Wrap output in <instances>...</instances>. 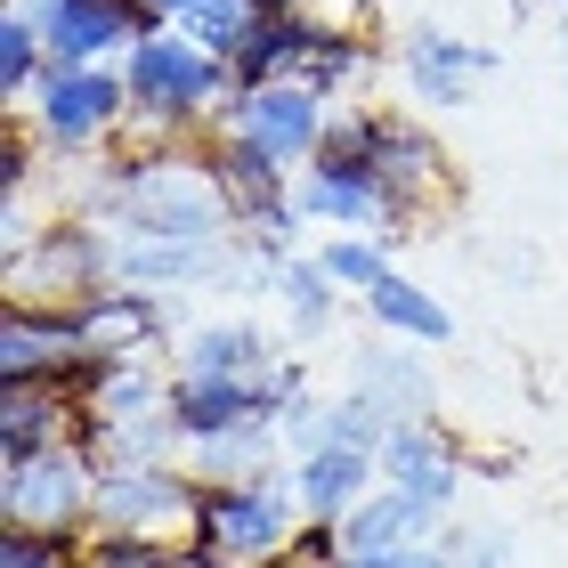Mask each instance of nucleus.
Listing matches in <instances>:
<instances>
[{"mask_svg": "<svg viewBox=\"0 0 568 568\" xmlns=\"http://www.w3.org/2000/svg\"><path fill=\"white\" fill-rule=\"evenodd\" d=\"M122 82H131V122L122 131H146L154 154H179V139L203 131V122H227V106H236V65L212 58L195 33H179V24H163V33H146L131 58H122ZM146 154V163H154Z\"/></svg>", "mask_w": 568, "mask_h": 568, "instance_id": "nucleus-1", "label": "nucleus"}, {"mask_svg": "<svg viewBox=\"0 0 568 568\" xmlns=\"http://www.w3.org/2000/svg\"><path fill=\"white\" fill-rule=\"evenodd\" d=\"M114 212L122 236H154V244H220V227H236L212 163L187 154H154V163H122L114 171Z\"/></svg>", "mask_w": 568, "mask_h": 568, "instance_id": "nucleus-2", "label": "nucleus"}, {"mask_svg": "<svg viewBox=\"0 0 568 568\" xmlns=\"http://www.w3.org/2000/svg\"><path fill=\"white\" fill-rule=\"evenodd\" d=\"M293 536H301V504H293V487L268 471V479L203 487V511H195L187 552H212L227 568H268V560H284Z\"/></svg>", "mask_w": 568, "mask_h": 568, "instance_id": "nucleus-3", "label": "nucleus"}, {"mask_svg": "<svg viewBox=\"0 0 568 568\" xmlns=\"http://www.w3.org/2000/svg\"><path fill=\"white\" fill-rule=\"evenodd\" d=\"M98 447L90 438H65V447H41V455H17L0 471V511L9 528H41V536H90V511H98Z\"/></svg>", "mask_w": 568, "mask_h": 568, "instance_id": "nucleus-4", "label": "nucleus"}, {"mask_svg": "<svg viewBox=\"0 0 568 568\" xmlns=\"http://www.w3.org/2000/svg\"><path fill=\"white\" fill-rule=\"evenodd\" d=\"M114 284V244L90 220H49L41 236L9 244V301H41V308H82L90 293Z\"/></svg>", "mask_w": 568, "mask_h": 568, "instance_id": "nucleus-5", "label": "nucleus"}, {"mask_svg": "<svg viewBox=\"0 0 568 568\" xmlns=\"http://www.w3.org/2000/svg\"><path fill=\"white\" fill-rule=\"evenodd\" d=\"M24 106H33V139L41 146L82 154V146L122 139V122H131V82H122V65H49Z\"/></svg>", "mask_w": 568, "mask_h": 568, "instance_id": "nucleus-6", "label": "nucleus"}, {"mask_svg": "<svg viewBox=\"0 0 568 568\" xmlns=\"http://www.w3.org/2000/svg\"><path fill=\"white\" fill-rule=\"evenodd\" d=\"M203 487H212V479L171 471V463H106V471H98L90 528H139V536H171V545H187L195 511H203Z\"/></svg>", "mask_w": 568, "mask_h": 568, "instance_id": "nucleus-7", "label": "nucleus"}, {"mask_svg": "<svg viewBox=\"0 0 568 568\" xmlns=\"http://www.w3.org/2000/svg\"><path fill=\"white\" fill-rule=\"evenodd\" d=\"M325 131H333V106H325V98L308 90V82H268V90H244L236 106H227V122H220V139L261 146L268 163H284V171H308V163H317Z\"/></svg>", "mask_w": 568, "mask_h": 568, "instance_id": "nucleus-8", "label": "nucleus"}, {"mask_svg": "<svg viewBox=\"0 0 568 568\" xmlns=\"http://www.w3.org/2000/svg\"><path fill=\"white\" fill-rule=\"evenodd\" d=\"M24 9L49 41V65H114L146 33H163L146 0H24Z\"/></svg>", "mask_w": 568, "mask_h": 568, "instance_id": "nucleus-9", "label": "nucleus"}, {"mask_svg": "<svg viewBox=\"0 0 568 568\" xmlns=\"http://www.w3.org/2000/svg\"><path fill=\"white\" fill-rule=\"evenodd\" d=\"M98 366V349L82 342L73 308H41V301H9L0 317V382H65L82 398V382Z\"/></svg>", "mask_w": 568, "mask_h": 568, "instance_id": "nucleus-10", "label": "nucleus"}, {"mask_svg": "<svg viewBox=\"0 0 568 568\" xmlns=\"http://www.w3.org/2000/svg\"><path fill=\"white\" fill-rule=\"evenodd\" d=\"M203 163H212V179H220L236 227H252V236H268V244H284V236L301 227V195H293L301 171L268 163V154L244 146V139H212V146H203Z\"/></svg>", "mask_w": 568, "mask_h": 568, "instance_id": "nucleus-11", "label": "nucleus"}, {"mask_svg": "<svg viewBox=\"0 0 568 568\" xmlns=\"http://www.w3.org/2000/svg\"><path fill=\"white\" fill-rule=\"evenodd\" d=\"M455 479H463V455L447 447V430H430V423H398L390 438H382V487H398V496H406V504H423L430 520H447Z\"/></svg>", "mask_w": 568, "mask_h": 568, "instance_id": "nucleus-12", "label": "nucleus"}, {"mask_svg": "<svg viewBox=\"0 0 568 568\" xmlns=\"http://www.w3.org/2000/svg\"><path fill=\"white\" fill-rule=\"evenodd\" d=\"M382 487V455H366V447H308V455H293V504H301V520H333L342 528L357 504H366Z\"/></svg>", "mask_w": 568, "mask_h": 568, "instance_id": "nucleus-13", "label": "nucleus"}, {"mask_svg": "<svg viewBox=\"0 0 568 568\" xmlns=\"http://www.w3.org/2000/svg\"><path fill=\"white\" fill-rule=\"evenodd\" d=\"M438 528H447V520H430V511H423V504H406L398 487H374V496L342 520V560H333V568H390L398 552L430 545Z\"/></svg>", "mask_w": 568, "mask_h": 568, "instance_id": "nucleus-14", "label": "nucleus"}, {"mask_svg": "<svg viewBox=\"0 0 568 568\" xmlns=\"http://www.w3.org/2000/svg\"><path fill=\"white\" fill-rule=\"evenodd\" d=\"M398 65H406V90H415L423 106H463L496 58H487L479 41L447 33V24H415V33L398 41Z\"/></svg>", "mask_w": 568, "mask_h": 568, "instance_id": "nucleus-15", "label": "nucleus"}, {"mask_svg": "<svg viewBox=\"0 0 568 568\" xmlns=\"http://www.w3.org/2000/svg\"><path fill=\"white\" fill-rule=\"evenodd\" d=\"M252 423H276V398L268 382H220V374H179L171 382V430L187 438H220V430H252Z\"/></svg>", "mask_w": 568, "mask_h": 568, "instance_id": "nucleus-16", "label": "nucleus"}, {"mask_svg": "<svg viewBox=\"0 0 568 568\" xmlns=\"http://www.w3.org/2000/svg\"><path fill=\"white\" fill-rule=\"evenodd\" d=\"M374 179L390 187L398 212H423V203L447 195V154H438V139L423 131V122L374 114Z\"/></svg>", "mask_w": 568, "mask_h": 568, "instance_id": "nucleus-17", "label": "nucleus"}, {"mask_svg": "<svg viewBox=\"0 0 568 568\" xmlns=\"http://www.w3.org/2000/svg\"><path fill=\"white\" fill-rule=\"evenodd\" d=\"M82 438V398L65 382H0V455H41Z\"/></svg>", "mask_w": 568, "mask_h": 568, "instance_id": "nucleus-18", "label": "nucleus"}, {"mask_svg": "<svg viewBox=\"0 0 568 568\" xmlns=\"http://www.w3.org/2000/svg\"><path fill=\"white\" fill-rule=\"evenodd\" d=\"M73 317H82V342L98 357H146L163 342V308H154V293H139V284H106V293H90Z\"/></svg>", "mask_w": 568, "mask_h": 568, "instance_id": "nucleus-19", "label": "nucleus"}, {"mask_svg": "<svg viewBox=\"0 0 568 568\" xmlns=\"http://www.w3.org/2000/svg\"><path fill=\"white\" fill-rule=\"evenodd\" d=\"M317 33H325V24H308L301 9H268V17H261V33H252V41L236 49V58H227V65H236V90L293 82V73H301V58L317 49Z\"/></svg>", "mask_w": 568, "mask_h": 568, "instance_id": "nucleus-20", "label": "nucleus"}, {"mask_svg": "<svg viewBox=\"0 0 568 568\" xmlns=\"http://www.w3.org/2000/svg\"><path fill=\"white\" fill-rule=\"evenodd\" d=\"M366 317L382 325V333H398V342H423V349H438V342H455V317H447V301L438 293H423L415 276H382L374 293H366Z\"/></svg>", "mask_w": 568, "mask_h": 568, "instance_id": "nucleus-21", "label": "nucleus"}, {"mask_svg": "<svg viewBox=\"0 0 568 568\" xmlns=\"http://www.w3.org/2000/svg\"><path fill=\"white\" fill-rule=\"evenodd\" d=\"M284 357L268 349L261 325H195L187 333V374H220V382H268Z\"/></svg>", "mask_w": 568, "mask_h": 568, "instance_id": "nucleus-22", "label": "nucleus"}, {"mask_svg": "<svg viewBox=\"0 0 568 568\" xmlns=\"http://www.w3.org/2000/svg\"><path fill=\"white\" fill-rule=\"evenodd\" d=\"M195 276H212V244H154V236L114 244V284L154 293V284H195Z\"/></svg>", "mask_w": 568, "mask_h": 568, "instance_id": "nucleus-23", "label": "nucleus"}, {"mask_svg": "<svg viewBox=\"0 0 568 568\" xmlns=\"http://www.w3.org/2000/svg\"><path fill=\"white\" fill-rule=\"evenodd\" d=\"M268 447H284L276 438V423H252V430H220V438H195V479H212V487H227V479H268Z\"/></svg>", "mask_w": 568, "mask_h": 568, "instance_id": "nucleus-24", "label": "nucleus"}, {"mask_svg": "<svg viewBox=\"0 0 568 568\" xmlns=\"http://www.w3.org/2000/svg\"><path fill=\"white\" fill-rule=\"evenodd\" d=\"M366 65H374V41H366V33H317V49L301 58L293 82H308V90L333 106V98H349L357 82H366Z\"/></svg>", "mask_w": 568, "mask_h": 568, "instance_id": "nucleus-25", "label": "nucleus"}, {"mask_svg": "<svg viewBox=\"0 0 568 568\" xmlns=\"http://www.w3.org/2000/svg\"><path fill=\"white\" fill-rule=\"evenodd\" d=\"M82 560L90 568H187V545H171V536H139V528H90L82 536Z\"/></svg>", "mask_w": 568, "mask_h": 568, "instance_id": "nucleus-26", "label": "nucleus"}, {"mask_svg": "<svg viewBox=\"0 0 568 568\" xmlns=\"http://www.w3.org/2000/svg\"><path fill=\"white\" fill-rule=\"evenodd\" d=\"M276 301H284V317H293V333H325V317H333V276H325L317 252H308V261H276Z\"/></svg>", "mask_w": 568, "mask_h": 568, "instance_id": "nucleus-27", "label": "nucleus"}, {"mask_svg": "<svg viewBox=\"0 0 568 568\" xmlns=\"http://www.w3.org/2000/svg\"><path fill=\"white\" fill-rule=\"evenodd\" d=\"M41 73H49L41 24H33V9H9V24H0V90H9V98H33Z\"/></svg>", "mask_w": 568, "mask_h": 568, "instance_id": "nucleus-28", "label": "nucleus"}, {"mask_svg": "<svg viewBox=\"0 0 568 568\" xmlns=\"http://www.w3.org/2000/svg\"><path fill=\"white\" fill-rule=\"evenodd\" d=\"M261 17H268L261 0H203V9L179 24V33H195L203 49H212V58H236V49L261 33Z\"/></svg>", "mask_w": 568, "mask_h": 568, "instance_id": "nucleus-29", "label": "nucleus"}, {"mask_svg": "<svg viewBox=\"0 0 568 568\" xmlns=\"http://www.w3.org/2000/svg\"><path fill=\"white\" fill-rule=\"evenodd\" d=\"M357 390H366V398H382L398 423H415V415H423V398H430V382H423V366H406V357H390V349H382V357H366Z\"/></svg>", "mask_w": 568, "mask_h": 568, "instance_id": "nucleus-30", "label": "nucleus"}, {"mask_svg": "<svg viewBox=\"0 0 568 568\" xmlns=\"http://www.w3.org/2000/svg\"><path fill=\"white\" fill-rule=\"evenodd\" d=\"M317 261H325L333 284H357V293H374V284L390 276V252H382L374 236H325V244H317Z\"/></svg>", "mask_w": 568, "mask_h": 568, "instance_id": "nucleus-31", "label": "nucleus"}, {"mask_svg": "<svg viewBox=\"0 0 568 568\" xmlns=\"http://www.w3.org/2000/svg\"><path fill=\"white\" fill-rule=\"evenodd\" d=\"M82 536H41V528H9L0 536V568H73Z\"/></svg>", "mask_w": 568, "mask_h": 568, "instance_id": "nucleus-32", "label": "nucleus"}, {"mask_svg": "<svg viewBox=\"0 0 568 568\" xmlns=\"http://www.w3.org/2000/svg\"><path fill=\"white\" fill-rule=\"evenodd\" d=\"M301 17L325 24V33H366V24H374V0H308Z\"/></svg>", "mask_w": 568, "mask_h": 568, "instance_id": "nucleus-33", "label": "nucleus"}, {"mask_svg": "<svg viewBox=\"0 0 568 568\" xmlns=\"http://www.w3.org/2000/svg\"><path fill=\"white\" fill-rule=\"evenodd\" d=\"M146 9H154V24H187L203 0H146Z\"/></svg>", "mask_w": 568, "mask_h": 568, "instance_id": "nucleus-34", "label": "nucleus"}, {"mask_svg": "<svg viewBox=\"0 0 568 568\" xmlns=\"http://www.w3.org/2000/svg\"><path fill=\"white\" fill-rule=\"evenodd\" d=\"M187 568H227V560H212V552H187Z\"/></svg>", "mask_w": 568, "mask_h": 568, "instance_id": "nucleus-35", "label": "nucleus"}, {"mask_svg": "<svg viewBox=\"0 0 568 568\" xmlns=\"http://www.w3.org/2000/svg\"><path fill=\"white\" fill-rule=\"evenodd\" d=\"M261 9H308V0H261Z\"/></svg>", "mask_w": 568, "mask_h": 568, "instance_id": "nucleus-36", "label": "nucleus"}, {"mask_svg": "<svg viewBox=\"0 0 568 568\" xmlns=\"http://www.w3.org/2000/svg\"><path fill=\"white\" fill-rule=\"evenodd\" d=\"M73 568H90V560H73Z\"/></svg>", "mask_w": 568, "mask_h": 568, "instance_id": "nucleus-37", "label": "nucleus"}]
</instances>
